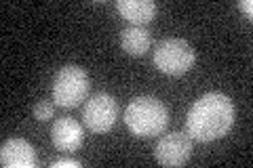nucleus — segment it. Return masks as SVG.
<instances>
[{
    "label": "nucleus",
    "instance_id": "nucleus-1",
    "mask_svg": "<svg viewBox=\"0 0 253 168\" xmlns=\"http://www.w3.org/2000/svg\"><path fill=\"white\" fill-rule=\"evenodd\" d=\"M234 103L224 93H207L188 109L186 133L192 141L211 143L230 133L234 124Z\"/></svg>",
    "mask_w": 253,
    "mask_h": 168
},
{
    "label": "nucleus",
    "instance_id": "nucleus-2",
    "mask_svg": "<svg viewBox=\"0 0 253 168\" xmlns=\"http://www.w3.org/2000/svg\"><path fill=\"white\" fill-rule=\"evenodd\" d=\"M125 124L135 137L152 139L161 134L169 124V111L161 99L152 95H139L131 99L125 109Z\"/></svg>",
    "mask_w": 253,
    "mask_h": 168
},
{
    "label": "nucleus",
    "instance_id": "nucleus-3",
    "mask_svg": "<svg viewBox=\"0 0 253 168\" xmlns=\"http://www.w3.org/2000/svg\"><path fill=\"white\" fill-rule=\"evenodd\" d=\"M89 95V74L74 63L59 67L53 78V101L59 107H76Z\"/></svg>",
    "mask_w": 253,
    "mask_h": 168
},
{
    "label": "nucleus",
    "instance_id": "nucleus-4",
    "mask_svg": "<svg viewBox=\"0 0 253 168\" xmlns=\"http://www.w3.org/2000/svg\"><path fill=\"white\" fill-rule=\"evenodd\" d=\"M196 61V53L186 40L167 38L156 44L154 66L167 76H184Z\"/></svg>",
    "mask_w": 253,
    "mask_h": 168
},
{
    "label": "nucleus",
    "instance_id": "nucleus-5",
    "mask_svg": "<svg viewBox=\"0 0 253 168\" xmlns=\"http://www.w3.org/2000/svg\"><path fill=\"white\" fill-rule=\"evenodd\" d=\"M118 103L110 93H95L83 109L84 126L93 133H108L116 124Z\"/></svg>",
    "mask_w": 253,
    "mask_h": 168
},
{
    "label": "nucleus",
    "instance_id": "nucleus-6",
    "mask_svg": "<svg viewBox=\"0 0 253 168\" xmlns=\"http://www.w3.org/2000/svg\"><path fill=\"white\" fill-rule=\"evenodd\" d=\"M154 156L161 166H184L192 156V139L188 133H169L156 143Z\"/></svg>",
    "mask_w": 253,
    "mask_h": 168
},
{
    "label": "nucleus",
    "instance_id": "nucleus-7",
    "mask_svg": "<svg viewBox=\"0 0 253 168\" xmlns=\"http://www.w3.org/2000/svg\"><path fill=\"white\" fill-rule=\"evenodd\" d=\"M0 164L4 168H36V149L26 139H9L0 147Z\"/></svg>",
    "mask_w": 253,
    "mask_h": 168
},
{
    "label": "nucleus",
    "instance_id": "nucleus-8",
    "mask_svg": "<svg viewBox=\"0 0 253 168\" xmlns=\"http://www.w3.org/2000/svg\"><path fill=\"white\" fill-rule=\"evenodd\" d=\"M51 141L59 151H76L84 141V133L81 122L74 118H57L51 126Z\"/></svg>",
    "mask_w": 253,
    "mask_h": 168
},
{
    "label": "nucleus",
    "instance_id": "nucleus-9",
    "mask_svg": "<svg viewBox=\"0 0 253 168\" xmlns=\"http://www.w3.org/2000/svg\"><path fill=\"white\" fill-rule=\"evenodd\" d=\"M116 11L133 26H146L156 17V2L152 0H118Z\"/></svg>",
    "mask_w": 253,
    "mask_h": 168
},
{
    "label": "nucleus",
    "instance_id": "nucleus-10",
    "mask_svg": "<svg viewBox=\"0 0 253 168\" xmlns=\"http://www.w3.org/2000/svg\"><path fill=\"white\" fill-rule=\"evenodd\" d=\"M150 32L144 26H133L121 32V46L125 53L133 55V57H141L150 49Z\"/></svg>",
    "mask_w": 253,
    "mask_h": 168
},
{
    "label": "nucleus",
    "instance_id": "nucleus-11",
    "mask_svg": "<svg viewBox=\"0 0 253 168\" xmlns=\"http://www.w3.org/2000/svg\"><path fill=\"white\" fill-rule=\"evenodd\" d=\"M53 114H55V105L51 101L42 99V101H38L34 105V118L38 120V122H46V120H51Z\"/></svg>",
    "mask_w": 253,
    "mask_h": 168
},
{
    "label": "nucleus",
    "instance_id": "nucleus-12",
    "mask_svg": "<svg viewBox=\"0 0 253 168\" xmlns=\"http://www.w3.org/2000/svg\"><path fill=\"white\" fill-rule=\"evenodd\" d=\"M78 168V166H83L81 160H76V158H59V160H53L51 162V168Z\"/></svg>",
    "mask_w": 253,
    "mask_h": 168
},
{
    "label": "nucleus",
    "instance_id": "nucleus-13",
    "mask_svg": "<svg viewBox=\"0 0 253 168\" xmlns=\"http://www.w3.org/2000/svg\"><path fill=\"white\" fill-rule=\"evenodd\" d=\"M239 9H241L243 13H247V17L251 19V15H253V2H251V0H241V2H239Z\"/></svg>",
    "mask_w": 253,
    "mask_h": 168
}]
</instances>
